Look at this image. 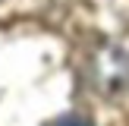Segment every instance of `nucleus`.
I'll list each match as a JSON object with an SVG mask.
<instances>
[{"label": "nucleus", "instance_id": "nucleus-1", "mask_svg": "<svg viewBox=\"0 0 129 126\" xmlns=\"http://www.w3.org/2000/svg\"><path fill=\"white\" fill-rule=\"evenodd\" d=\"M54 126H91V123H85V120H60Z\"/></svg>", "mask_w": 129, "mask_h": 126}]
</instances>
